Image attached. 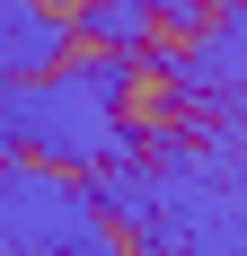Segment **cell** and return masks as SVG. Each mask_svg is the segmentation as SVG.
Instances as JSON below:
<instances>
[{
  "label": "cell",
  "instance_id": "6da1fadb",
  "mask_svg": "<svg viewBox=\"0 0 247 256\" xmlns=\"http://www.w3.org/2000/svg\"><path fill=\"white\" fill-rule=\"evenodd\" d=\"M132 80H142V53H115V44H88V53H62L53 71L36 80H0V159L9 150H36L53 168H115V159L142 150L132 132Z\"/></svg>",
  "mask_w": 247,
  "mask_h": 256
},
{
  "label": "cell",
  "instance_id": "7a4b0ae2",
  "mask_svg": "<svg viewBox=\"0 0 247 256\" xmlns=\"http://www.w3.org/2000/svg\"><path fill=\"white\" fill-rule=\"evenodd\" d=\"M0 248L9 256H132L124 221L98 204V186H80V168L9 150L0 159Z\"/></svg>",
  "mask_w": 247,
  "mask_h": 256
},
{
  "label": "cell",
  "instance_id": "3957f363",
  "mask_svg": "<svg viewBox=\"0 0 247 256\" xmlns=\"http://www.w3.org/2000/svg\"><path fill=\"white\" fill-rule=\"evenodd\" d=\"M80 44V18L53 0H0V80H36Z\"/></svg>",
  "mask_w": 247,
  "mask_h": 256
},
{
  "label": "cell",
  "instance_id": "277c9868",
  "mask_svg": "<svg viewBox=\"0 0 247 256\" xmlns=\"http://www.w3.org/2000/svg\"><path fill=\"white\" fill-rule=\"evenodd\" d=\"M71 18H80L88 44H115V53H142L150 36H159V9H150V0H80Z\"/></svg>",
  "mask_w": 247,
  "mask_h": 256
},
{
  "label": "cell",
  "instance_id": "5b68a950",
  "mask_svg": "<svg viewBox=\"0 0 247 256\" xmlns=\"http://www.w3.org/2000/svg\"><path fill=\"white\" fill-rule=\"evenodd\" d=\"M212 124H221V132H230V142H238V150H247V98H230V106H221V115H212Z\"/></svg>",
  "mask_w": 247,
  "mask_h": 256
}]
</instances>
